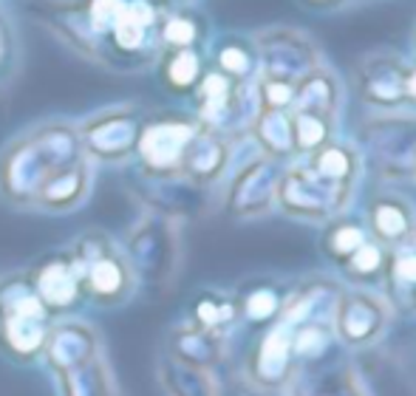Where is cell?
I'll return each instance as SVG.
<instances>
[{
    "instance_id": "cell-1",
    "label": "cell",
    "mask_w": 416,
    "mask_h": 396,
    "mask_svg": "<svg viewBox=\"0 0 416 396\" xmlns=\"http://www.w3.org/2000/svg\"><path fill=\"white\" fill-rule=\"evenodd\" d=\"M116 277H119V274H116V269L108 266V263H102V266L93 272V283H96L99 289H114L116 286Z\"/></svg>"
},
{
    "instance_id": "cell-2",
    "label": "cell",
    "mask_w": 416,
    "mask_h": 396,
    "mask_svg": "<svg viewBox=\"0 0 416 396\" xmlns=\"http://www.w3.org/2000/svg\"><path fill=\"white\" fill-rule=\"evenodd\" d=\"M249 311L255 317H261V314H269L272 311V297L269 295H258V297H252V306H249Z\"/></svg>"
},
{
    "instance_id": "cell-3",
    "label": "cell",
    "mask_w": 416,
    "mask_h": 396,
    "mask_svg": "<svg viewBox=\"0 0 416 396\" xmlns=\"http://www.w3.org/2000/svg\"><path fill=\"white\" fill-rule=\"evenodd\" d=\"M380 221H382V227H385L388 232H391V230H399V227H402V218H396L394 212H391V209H382Z\"/></svg>"
},
{
    "instance_id": "cell-4",
    "label": "cell",
    "mask_w": 416,
    "mask_h": 396,
    "mask_svg": "<svg viewBox=\"0 0 416 396\" xmlns=\"http://www.w3.org/2000/svg\"><path fill=\"white\" fill-rule=\"evenodd\" d=\"M357 241H359V235H357V232H354V230H345V232H340L337 246H340V249H348V246H351V244H357Z\"/></svg>"
},
{
    "instance_id": "cell-5",
    "label": "cell",
    "mask_w": 416,
    "mask_h": 396,
    "mask_svg": "<svg viewBox=\"0 0 416 396\" xmlns=\"http://www.w3.org/2000/svg\"><path fill=\"white\" fill-rule=\"evenodd\" d=\"M357 263H359V269H371L374 263H377V252H374V249H366V252L359 255Z\"/></svg>"
},
{
    "instance_id": "cell-6",
    "label": "cell",
    "mask_w": 416,
    "mask_h": 396,
    "mask_svg": "<svg viewBox=\"0 0 416 396\" xmlns=\"http://www.w3.org/2000/svg\"><path fill=\"white\" fill-rule=\"evenodd\" d=\"M399 272L408 274V277H416V260H405V263L399 266Z\"/></svg>"
},
{
    "instance_id": "cell-7",
    "label": "cell",
    "mask_w": 416,
    "mask_h": 396,
    "mask_svg": "<svg viewBox=\"0 0 416 396\" xmlns=\"http://www.w3.org/2000/svg\"><path fill=\"white\" fill-rule=\"evenodd\" d=\"M170 37H179V40H187V37H190V29H187V26H173V29H170Z\"/></svg>"
},
{
    "instance_id": "cell-8",
    "label": "cell",
    "mask_w": 416,
    "mask_h": 396,
    "mask_svg": "<svg viewBox=\"0 0 416 396\" xmlns=\"http://www.w3.org/2000/svg\"><path fill=\"white\" fill-rule=\"evenodd\" d=\"M227 65H241V57H238V54H227Z\"/></svg>"
}]
</instances>
